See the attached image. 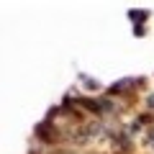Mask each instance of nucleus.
I'll return each instance as SVG.
<instances>
[]
</instances>
